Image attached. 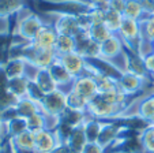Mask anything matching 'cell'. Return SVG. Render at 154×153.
<instances>
[{
    "label": "cell",
    "mask_w": 154,
    "mask_h": 153,
    "mask_svg": "<svg viewBox=\"0 0 154 153\" xmlns=\"http://www.w3.org/2000/svg\"><path fill=\"white\" fill-rule=\"evenodd\" d=\"M105 148L101 146L98 142H86L82 153H105Z\"/></svg>",
    "instance_id": "25"
},
{
    "label": "cell",
    "mask_w": 154,
    "mask_h": 153,
    "mask_svg": "<svg viewBox=\"0 0 154 153\" xmlns=\"http://www.w3.org/2000/svg\"><path fill=\"white\" fill-rule=\"evenodd\" d=\"M29 81H30L29 77H20V78L8 79L7 89H8V92L17 100L25 98V97H27V92H29Z\"/></svg>",
    "instance_id": "13"
},
{
    "label": "cell",
    "mask_w": 154,
    "mask_h": 153,
    "mask_svg": "<svg viewBox=\"0 0 154 153\" xmlns=\"http://www.w3.org/2000/svg\"><path fill=\"white\" fill-rule=\"evenodd\" d=\"M89 2H90V3H91V2H94V0H89Z\"/></svg>",
    "instance_id": "31"
},
{
    "label": "cell",
    "mask_w": 154,
    "mask_h": 153,
    "mask_svg": "<svg viewBox=\"0 0 154 153\" xmlns=\"http://www.w3.org/2000/svg\"><path fill=\"white\" fill-rule=\"evenodd\" d=\"M32 81L37 85L38 89L42 92V94H47V93H51L53 90L59 89L56 82L53 81L51 72L48 71V69H37L34 75H33Z\"/></svg>",
    "instance_id": "11"
},
{
    "label": "cell",
    "mask_w": 154,
    "mask_h": 153,
    "mask_svg": "<svg viewBox=\"0 0 154 153\" xmlns=\"http://www.w3.org/2000/svg\"><path fill=\"white\" fill-rule=\"evenodd\" d=\"M71 90L75 92L76 94L82 96L85 100L90 101L98 94V84L93 75L86 71V74L74 79L72 85H71Z\"/></svg>",
    "instance_id": "3"
},
{
    "label": "cell",
    "mask_w": 154,
    "mask_h": 153,
    "mask_svg": "<svg viewBox=\"0 0 154 153\" xmlns=\"http://www.w3.org/2000/svg\"><path fill=\"white\" fill-rule=\"evenodd\" d=\"M150 75H151V79H154V71H153V72H151V74H150Z\"/></svg>",
    "instance_id": "29"
},
{
    "label": "cell",
    "mask_w": 154,
    "mask_h": 153,
    "mask_svg": "<svg viewBox=\"0 0 154 153\" xmlns=\"http://www.w3.org/2000/svg\"><path fill=\"white\" fill-rule=\"evenodd\" d=\"M14 146V145H12ZM14 150H15V153H37L34 149H17V148H14Z\"/></svg>",
    "instance_id": "28"
},
{
    "label": "cell",
    "mask_w": 154,
    "mask_h": 153,
    "mask_svg": "<svg viewBox=\"0 0 154 153\" xmlns=\"http://www.w3.org/2000/svg\"><path fill=\"white\" fill-rule=\"evenodd\" d=\"M139 2H140V0H139Z\"/></svg>",
    "instance_id": "33"
},
{
    "label": "cell",
    "mask_w": 154,
    "mask_h": 153,
    "mask_svg": "<svg viewBox=\"0 0 154 153\" xmlns=\"http://www.w3.org/2000/svg\"><path fill=\"white\" fill-rule=\"evenodd\" d=\"M53 27H55L57 34L72 36V37H75L81 30H83L79 26L78 15L72 14H59V18L55 22Z\"/></svg>",
    "instance_id": "7"
},
{
    "label": "cell",
    "mask_w": 154,
    "mask_h": 153,
    "mask_svg": "<svg viewBox=\"0 0 154 153\" xmlns=\"http://www.w3.org/2000/svg\"><path fill=\"white\" fill-rule=\"evenodd\" d=\"M30 64L23 58H11L3 67V71L8 79L20 78V77H27Z\"/></svg>",
    "instance_id": "9"
},
{
    "label": "cell",
    "mask_w": 154,
    "mask_h": 153,
    "mask_svg": "<svg viewBox=\"0 0 154 153\" xmlns=\"http://www.w3.org/2000/svg\"><path fill=\"white\" fill-rule=\"evenodd\" d=\"M15 110H17L19 118L27 119L32 115H34V113L40 112L41 108H40V105H38V103L33 101L32 98H29V97H25V98H19V100L17 101Z\"/></svg>",
    "instance_id": "17"
},
{
    "label": "cell",
    "mask_w": 154,
    "mask_h": 153,
    "mask_svg": "<svg viewBox=\"0 0 154 153\" xmlns=\"http://www.w3.org/2000/svg\"><path fill=\"white\" fill-rule=\"evenodd\" d=\"M48 71L51 72L53 81L56 82V85H57L60 89H61V86H66V85H72L74 77L66 70V67L60 63L59 59H56V60L51 64Z\"/></svg>",
    "instance_id": "12"
},
{
    "label": "cell",
    "mask_w": 154,
    "mask_h": 153,
    "mask_svg": "<svg viewBox=\"0 0 154 153\" xmlns=\"http://www.w3.org/2000/svg\"><path fill=\"white\" fill-rule=\"evenodd\" d=\"M86 137H85V133H83V127L79 126V127H75L71 133L70 138L67 141V145L70 148V152L71 153H82L83 150V146L86 145Z\"/></svg>",
    "instance_id": "19"
},
{
    "label": "cell",
    "mask_w": 154,
    "mask_h": 153,
    "mask_svg": "<svg viewBox=\"0 0 154 153\" xmlns=\"http://www.w3.org/2000/svg\"><path fill=\"white\" fill-rule=\"evenodd\" d=\"M87 105L89 101L85 100L82 96L76 94L75 92L70 89V92H67V108L75 111H82V112H87Z\"/></svg>",
    "instance_id": "24"
},
{
    "label": "cell",
    "mask_w": 154,
    "mask_h": 153,
    "mask_svg": "<svg viewBox=\"0 0 154 153\" xmlns=\"http://www.w3.org/2000/svg\"><path fill=\"white\" fill-rule=\"evenodd\" d=\"M122 53H124V45L117 34H112L109 38L102 41L100 44V56L98 58L105 60L113 62V59L119 58Z\"/></svg>",
    "instance_id": "6"
},
{
    "label": "cell",
    "mask_w": 154,
    "mask_h": 153,
    "mask_svg": "<svg viewBox=\"0 0 154 153\" xmlns=\"http://www.w3.org/2000/svg\"><path fill=\"white\" fill-rule=\"evenodd\" d=\"M25 0H0V19H8L25 10Z\"/></svg>",
    "instance_id": "14"
},
{
    "label": "cell",
    "mask_w": 154,
    "mask_h": 153,
    "mask_svg": "<svg viewBox=\"0 0 154 153\" xmlns=\"http://www.w3.org/2000/svg\"><path fill=\"white\" fill-rule=\"evenodd\" d=\"M102 126H104V120L101 119H96V118H89L83 124V133L86 137L87 142H97L98 141V137L101 134Z\"/></svg>",
    "instance_id": "15"
},
{
    "label": "cell",
    "mask_w": 154,
    "mask_h": 153,
    "mask_svg": "<svg viewBox=\"0 0 154 153\" xmlns=\"http://www.w3.org/2000/svg\"><path fill=\"white\" fill-rule=\"evenodd\" d=\"M123 17L142 22L146 18V12H145V10H143V6L139 0H127Z\"/></svg>",
    "instance_id": "20"
},
{
    "label": "cell",
    "mask_w": 154,
    "mask_h": 153,
    "mask_svg": "<svg viewBox=\"0 0 154 153\" xmlns=\"http://www.w3.org/2000/svg\"><path fill=\"white\" fill-rule=\"evenodd\" d=\"M86 32H87L89 38L94 40L98 44H101L102 41H105L106 38H109L112 34H113V33H111V30L108 29L104 23H98V25H94L93 23V25L89 26V29H87Z\"/></svg>",
    "instance_id": "22"
},
{
    "label": "cell",
    "mask_w": 154,
    "mask_h": 153,
    "mask_svg": "<svg viewBox=\"0 0 154 153\" xmlns=\"http://www.w3.org/2000/svg\"><path fill=\"white\" fill-rule=\"evenodd\" d=\"M125 4H127V0H109V8L120 12V14L124 12Z\"/></svg>",
    "instance_id": "26"
},
{
    "label": "cell",
    "mask_w": 154,
    "mask_h": 153,
    "mask_svg": "<svg viewBox=\"0 0 154 153\" xmlns=\"http://www.w3.org/2000/svg\"><path fill=\"white\" fill-rule=\"evenodd\" d=\"M123 14L117 11H113V10H108L105 12V21H104V25L108 27V29L111 30V33L113 34H117L119 32L120 26H122V22H123Z\"/></svg>",
    "instance_id": "23"
},
{
    "label": "cell",
    "mask_w": 154,
    "mask_h": 153,
    "mask_svg": "<svg viewBox=\"0 0 154 153\" xmlns=\"http://www.w3.org/2000/svg\"><path fill=\"white\" fill-rule=\"evenodd\" d=\"M10 141L17 149H34V133L29 130H25L23 133L15 135Z\"/></svg>",
    "instance_id": "21"
},
{
    "label": "cell",
    "mask_w": 154,
    "mask_h": 153,
    "mask_svg": "<svg viewBox=\"0 0 154 153\" xmlns=\"http://www.w3.org/2000/svg\"><path fill=\"white\" fill-rule=\"evenodd\" d=\"M87 112H82V111H75L71 108H66L60 116H59V122L70 124L71 127H79L87 120Z\"/></svg>",
    "instance_id": "16"
},
{
    "label": "cell",
    "mask_w": 154,
    "mask_h": 153,
    "mask_svg": "<svg viewBox=\"0 0 154 153\" xmlns=\"http://www.w3.org/2000/svg\"><path fill=\"white\" fill-rule=\"evenodd\" d=\"M0 153H3V152H2V150H0Z\"/></svg>",
    "instance_id": "32"
},
{
    "label": "cell",
    "mask_w": 154,
    "mask_h": 153,
    "mask_svg": "<svg viewBox=\"0 0 154 153\" xmlns=\"http://www.w3.org/2000/svg\"><path fill=\"white\" fill-rule=\"evenodd\" d=\"M57 59L66 67V70L74 77V79L86 74V59L79 52H76V51L66 53V55H61Z\"/></svg>",
    "instance_id": "4"
},
{
    "label": "cell",
    "mask_w": 154,
    "mask_h": 153,
    "mask_svg": "<svg viewBox=\"0 0 154 153\" xmlns=\"http://www.w3.org/2000/svg\"><path fill=\"white\" fill-rule=\"evenodd\" d=\"M57 36L59 34L56 33L53 26H51V25H44L32 43L41 49H53L55 48L56 40H57Z\"/></svg>",
    "instance_id": "10"
},
{
    "label": "cell",
    "mask_w": 154,
    "mask_h": 153,
    "mask_svg": "<svg viewBox=\"0 0 154 153\" xmlns=\"http://www.w3.org/2000/svg\"><path fill=\"white\" fill-rule=\"evenodd\" d=\"M44 25L45 23L41 21L38 15H35L34 12H29L18 21L17 27L12 33H14L15 37H19L25 43H30L35 38V36L38 34V32Z\"/></svg>",
    "instance_id": "2"
},
{
    "label": "cell",
    "mask_w": 154,
    "mask_h": 153,
    "mask_svg": "<svg viewBox=\"0 0 154 153\" xmlns=\"http://www.w3.org/2000/svg\"><path fill=\"white\" fill-rule=\"evenodd\" d=\"M38 105L41 108V112H44L47 116L59 118L67 108V93L59 88L53 92L44 94Z\"/></svg>",
    "instance_id": "1"
},
{
    "label": "cell",
    "mask_w": 154,
    "mask_h": 153,
    "mask_svg": "<svg viewBox=\"0 0 154 153\" xmlns=\"http://www.w3.org/2000/svg\"><path fill=\"white\" fill-rule=\"evenodd\" d=\"M143 64H145L146 70H147L149 74H151V72L154 71V52L149 53V55L143 56Z\"/></svg>",
    "instance_id": "27"
},
{
    "label": "cell",
    "mask_w": 154,
    "mask_h": 153,
    "mask_svg": "<svg viewBox=\"0 0 154 153\" xmlns=\"http://www.w3.org/2000/svg\"><path fill=\"white\" fill-rule=\"evenodd\" d=\"M59 145L53 130H41L34 133V150L37 153H51Z\"/></svg>",
    "instance_id": "8"
},
{
    "label": "cell",
    "mask_w": 154,
    "mask_h": 153,
    "mask_svg": "<svg viewBox=\"0 0 154 153\" xmlns=\"http://www.w3.org/2000/svg\"><path fill=\"white\" fill-rule=\"evenodd\" d=\"M145 79L146 78H143L140 75L124 70L122 77L119 78V88L125 94L135 96L137 93L142 92L143 86H145Z\"/></svg>",
    "instance_id": "5"
},
{
    "label": "cell",
    "mask_w": 154,
    "mask_h": 153,
    "mask_svg": "<svg viewBox=\"0 0 154 153\" xmlns=\"http://www.w3.org/2000/svg\"><path fill=\"white\" fill-rule=\"evenodd\" d=\"M55 53L59 56L66 55V53H70L76 51V40L72 36H64V34H59L57 40H56L55 48H53Z\"/></svg>",
    "instance_id": "18"
},
{
    "label": "cell",
    "mask_w": 154,
    "mask_h": 153,
    "mask_svg": "<svg viewBox=\"0 0 154 153\" xmlns=\"http://www.w3.org/2000/svg\"><path fill=\"white\" fill-rule=\"evenodd\" d=\"M151 93H153V94H154V89H153V90H151Z\"/></svg>",
    "instance_id": "30"
}]
</instances>
